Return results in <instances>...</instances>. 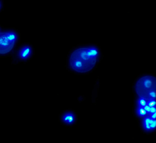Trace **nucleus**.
<instances>
[{
    "label": "nucleus",
    "instance_id": "f257e3e1",
    "mask_svg": "<svg viewBox=\"0 0 156 143\" xmlns=\"http://www.w3.org/2000/svg\"><path fill=\"white\" fill-rule=\"evenodd\" d=\"M99 52L95 47L80 48L74 51L70 58V64L73 70L84 73L92 70L95 66Z\"/></svg>",
    "mask_w": 156,
    "mask_h": 143
},
{
    "label": "nucleus",
    "instance_id": "f03ea898",
    "mask_svg": "<svg viewBox=\"0 0 156 143\" xmlns=\"http://www.w3.org/2000/svg\"><path fill=\"white\" fill-rule=\"evenodd\" d=\"M135 91L140 98L149 100L156 97V80L152 76L140 78L135 84Z\"/></svg>",
    "mask_w": 156,
    "mask_h": 143
},
{
    "label": "nucleus",
    "instance_id": "7ed1b4c3",
    "mask_svg": "<svg viewBox=\"0 0 156 143\" xmlns=\"http://www.w3.org/2000/svg\"><path fill=\"white\" fill-rule=\"evenodd\" d=\"M17 40V36L12 31L0 33V54L4 55L10 52L14 48Z\"/></svg>",
    "mask_w": 156,
    "mask_h": 143
},
{
    "label": "nucleus",
    "instance_id": "20e7f679",
    "mask_svg": "<svg viewBox=\"0 0 156 143\" xmlns=\"http://www.w3.org/2000/svg\"><path fill=\"white\" fill-rule=\"evenodd\" d=\"M142 125L145 131H153L155 130L156 127V120L155 119H152L150 118L148 116H146L143 117L142 121Z\"/></svg>",
    "mask_w": 156,
    "mask_h": 143
},
{
    "label": "nucleus",
    "instance_id": "39448f33",
    "mask_svg": "<svg viewBox=\"0 0 156 143\" xmlns=\"http://www.w3.org/2000/svg\"><path fill=\"white\" fill-rule=\"evenodd\" d=\"M32 53L31 48L29 46H25L21 48L19 52V57L22 59H27L29 58Z\"/></svg>",
    "mask_w": 156,
    "mask_h": 143
},
{
    "label": "nucleus",
    "instance_id": "423d86ee",
    "mask_svg": "<svg viewBox=\"0 0 156 143\" xmlns=\"http://www.w3.org/2000/svg\"><path fill=\"white\" fill-rule=\"evenodd\" d=\"M63 121L67 124H71L75 120V116L72 113H65L62 117Z\"/></svg>",
    "mask_w": 156,
    "mask_h": 143
},
{
    "label": "nucleus",
    "instance_id": "0eeeda50",
    "mask_svg": "<svg viewBox=\"0 0 156 143\" xmlns=\"http://www.w3.org/2000/svg\"><path fill=\"white\" fill-rule=\"evenodd\" d=\"M136 113L140 117H144L147 115V113L143 107L137 106L136 108Z\"/></svg>",
    "mask_w": 156,
    "mask_h": 143
},
{
    "label": "nucleus",
    "instance_id": "6e6552de",
    "mask_svg": "<svg viewBox=\"0 0 156 143\" xmlns=\"http://www.w3.org/2000/svg\"><path fill=\"white\" fill-rule=\"evenodd\" d=\"M137 106L143 108L144 106H145L147 105V100H146L144 98L139 97V98L138 99V100L137 102Z\"/></svg>",
    "mask_w": 156,
    "mask_h": 143
},
{
    "label": "nucleus",
    "instance_id": "1a4fd4ad",
    "mask_svg": "<svg viewBox=\"0 0 156 143\" xmlns=\"http://www.w3.org/2000/svg\"><path fill=\"white\" fill-rule=\"evenodd\" d=\"M147 105H148L150 107H153V106H155L156 105V102H155V99H152V100H149L147 101Z\"/></svg>",
    "mask_w": 156,
    "mask_h": 143
},
{
    "label": "nucleus",
    "instance_id": "9d476101",
    "mask_svg": "<svg viewBox=\"0 0 156 143\" xmlns=\"http://www.w3.org/2000/svg\"><path fill=\"white\" fill-rule=\"evenodd\" d=\"M143 108L144 109V110L146 111V112L147 113V114H148L149 113V112H150V109H151V107L150 106H149L148 105H146L145 106H144L143 107Z\"/></svg>",
    "mask_w": 156,
    "mask_h": 143
},
{
    "label": "nucleus",
    "instance_id": "9b49d317",
    "mask_svg": "<svg viewBox=\"0 0 156 143\" xmlns=\"http://www.w3.org/2000/svg\"><path fill=\"white\" fill-rule=\"evenodd\" d=\"M152 113H156V107L155 106L151 107L150 112L149 114H152Z\"/></svg>",
    "mask_w": 156,
    "mask_h": 143
},
{
    "label": "nucleus",
    "instance_id": "f8f14e48",
    "mask_svg": "<svg viewBox=\"0 0 156 143\" xmlns=\"http://www.w3.org/2000/svg\"><path fill=\"white\" fill-rule=\"evenodd\" d=\"M147 116H148L150 118L152 119H155L156 118V113H152V114H148Z\"/></svg>",
    "mask_w": 156,
    "mask_h": 143
},
{
    "label": "nucleus",
    "instance_id": "ddd939ff",
    "mask_svg": "<svg viewBox=\"0 0 156 143\" xmlns=\"http://www.w3.org/2000/svg\"><path fill=\"white\" fill-rule=\"evenodd\" d=\"M0 8H1V3H0Z\"/></svg>",
    "mask_w": 156,
    "mask_h": 143
}]
</instances>
